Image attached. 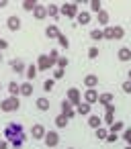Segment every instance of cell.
Wrapping results in <instances>:
<instances>
[{"mask_svg": "<svg viewBox=\"0 0 131 149\" xmlns=\"http://www.w3.org/2000/svg\"><path fill=\"white\" fill-rule=\"evenodd\" d=\"M6 137L11 139V145L15 147V149H21L23 147V127L19 125V123H8V127H6Z\"/></svg>", "mask_w": 131, "mask_h": 149, "instance_id": "1", "label": "cell"}, {"mask_svg": "<svg viewBox=\"0 0 131 149\" xmlns=\"http://www.w3.org/2000/svg\"><path fill=\"white\" fill-rule=\"evenodd\" d=\"M19 108H21V100L15 98V96H8V98H4L2 102H0V110L2 112H15Z\"/></svg>", "mask_w": 131, "mask_h": 149, "instance_id": "2", "label": "cell"}, {"mask_svg": "<svg viewBox=\"0 0 131 149\" xmlns=\"http://www.w3.org/2000/svg\"><path fill=\"white\" fill-rule=\"evenodd\" d=\"M78 4L76 2H64L62 6H60V15H64L66 19H76L78 17Z\"/></svg>", "mask_w": 131, "mask_h": 149, "instance_id": "3", "label": "cell"}, {"mask_svg": "<svg viewBox=\"0 0 131 149\" xmlns=\"http://www.w3.org/2000/svg\"><path fill=\"white\" fill-rule=\"evenodd\" d=\"M43 143H45L49 149L57 147V143H60V133H57V131H47L45 137H43Z\"/></svg>", "mask_w": 131, "mask_h": 149, "instance_id": "4", "label": "cell"}, {"mask_svg": "<svg viewBox=\"0 0 131 149\" xmlns=\"http://www.w3.org/2000/svg\"><path fill=\"white\" fill-rule=\"evenodd\" d=\"M51 65H55V63L51 61V57H49V55H45V53H41V55L37 57V70H41V72H45V70H49Z\"/></svg>", "mask_w": 131, "mask_h": 149, "instance_id": "5", "label": "cell"}, {"mask_svg": "<svg viewBox=\"0 0 131 149\" xmlns=\"http://www.w3.org/2000/svg\"><path fill=\"white\" fill-rule=\"evenodd\" d=\"M62 114H66L68 118L76 116V106H74L68 98H64V100H62Z\"/></svg>", "mask_w": 131, "mask_h": 149, "instance_id": "6", "label": "cell"}, {"mask_svg": "<svg viewBox=\"0 0 131 149\" xmlns=\"http://www.w3.org/2000/svg\"><path fill=\"white\" fill-rule=\"evenodd\" d=\"M66 98H68V100H70V102H72L74 106H78V104L82 102V94H80V90H78V88H70V90H68V96H66Z\"/></svg>", "mask_w": 131, "mask_h": 149, "instance_id": "7", "label": "cell"}, {"mask_svg": "<svg viewBox=\"0 0 131 149\" xmlns=\"http://www.w3.org/2000/svg\"><path fill=\"white\" fill-rule=\"evenodd\" d=\"M21 25H23V23H21V19H19V17H15V15L6 19V27H8V31H13V33H17V31L21 29Z\"/></svg>", "mask_w": 131, "mask_h": 149, "instance_id": "8", "label": "cell"}, {"mask_svg": "<svg viewBox=\"0 0 131 149\" xmlns=\"http://www.w3.org/2000/svg\"><path fill=\"white\" fill-rule=\"evenodd\" d=\"M98 98H100V94H98L94 88H88V90L84 92V102H88V104H94V102H98Z\"/></svg>", "mask_w": 131, "mask_h": 149, "instance_id": "9", "label": "cell"}, {"mask_svg": "<svg viewBox=\"0 0 131 149\" xmlns=\"http://www.w3.org/2000/svg\"><path fill=\"white\" fill-rule=\"evenodd\" d=\"M45 133H47V131H45V127H43V125H33V127H31V137H33V139H37V141H39V139H43V137H45Z\"/></svg>", "mask_w": 131, "mask_h": 149, "instance_id": "10", "label": "cell"}, {"mask_svg": "<svg viewBox=\"0 0 131 149\" xmlns=\"http://www.w3.org/2000/svg\"><path fill=\"white\" fill-rule=\"evenodd\" d=\"M60 35H62V31H60L57 25H49V27L45 29V37H47V39H57Z\"/></svg>", "mask_w": 131, "mask_h": 149, "instance_id": "11", "label": "cell"}, {"mask_svg": "<svg viewBox=\"0 0 131 149\" xmlns=\"http://www.w3.org/2000/svg\"><path fill=\"white\" fill-rule=\"evenodd\" d=\"M33 17H35L37 21H43V19L47 17V6H43V4H37V8L33 10Z\"/></svg>", "mask_w": 131, "mask_h": 149, "instance_id": "12", "label": "cell"}, {"mask_svg": "<svg viewBox=\"0 0 131 149\" xmlns=\"http://www.w3.org/2000/svg\"><path fill=\"white\" fill-rule=\"evenodd\" d=\"M90 106H92V104H88V102H80V104L76 106V114H82V116H90Z\"/></svg>", "mask_w": 131, "mask_h": 149, "instance_id": "13", "label": "cell"}, {"mask_svg": "<svg viewBox=\"0 0 131 149\" xmlns=\"http://www.w3.org/2000/svg\"><path fill=\"white\" fill-rule=\"evenodd\" d=\"M100 125H102V118H100L98 114H90V116H88V127H92V129L96 131V129H100Z\"/></svg>", "mask_w": 131, "mask_h": 149, "instance_id": "14", "label": "cell"}, {"mask_svg": "<svg viewBox=\"0 0 131 149\" xmlns=\"http://www.w3.org/2000/svg\"><path fill=\"white\" fill-rule=\"evenodd\" d=\"M76 21H78V25H88L90 23V13L88 10H80L78 17H76Z\"/></svg>", "mask_w": 131, "mask_h": 149, "instance_id": "15", "label": "cell"}, {"mask_svg": "<svg viewBox=\"0 0 131 149\" xmlns=\"http://www.w3.org/2000/svg\"><path fill=\"white\" fill-rule=\"evenodd\" d=\"M11 68H13L17 74H25V72H27V65H25L21 59H15V61H11Z\"/></svg>", "mask_w": 131, "mask_h": 149, "instance_id": "16", "label": "cell"}, {"mask_svg": "<svg viewBox=\"0 0 131 149\" xmlns=\"http://www.w3.org/2000/svg\"><path fill=\"white\" fill-rule=\"evenodd\" d=\"M25 78H27V82H33L35 78H37V65H27V72H25Z\"/></svg>", "mask_w": 131, "mask_h": 149, "instance_id": "17", "label": "cell"}, {"mask_svg": "<svg viewBox=\"0 0 131 149\" xmlns=\"http://www.w3.org/2000/svg\"><path fill=\"white\" fill-rule=\"evenodd\" d=\"M53 123H55V127H57V129H66V127H68V123H70V118H68L66 114H57Z\"/></svg>", "mask_w": 131, "mask_h": 149, "instance_id": "18", "label": "cell"}, {"mask_svg": "<svg viewBox=\"0 0 131 149\" xmlns=\"http://www.w3.org/2000/svg\"><path fill=\"white\" fill-rule=\"evenodd\" d=\"M117 57H119V61H129L131 59V49L129 47H121L119 53H117Z\"/></svg>", "mask_w": 131, "mask_h": 149, "instance_id": "19", "label": "cell"}, {"mask_svg": "<svg viewBox=\"0 0 131 149\" xmlns=\"http://www.w3.org/2000/svg\"><path fill=\"white\" fill-rule=\"evenodd\" d=\"M98 84V76H94V74H88L86 78H84V86L86 88H94Z\"/></svg>", "mask_w": 131, "mask_h": 149, "instance_id": "20", "label": "cell"}, {"mask_svg": "<svg viewBox=\"0 0 131 149\" xmlns=\"http://www.w3.org/2000/svg\"><path fill=\"white\" fill-rule=\"evenodd\" d=\"M21 96H33V84L31 82H23L21 84Z\"/></svg>", "mask_w": 131, "mask_h": 149, "instance_id": "21", "label": "cell"}, {"mask_svg": "<svg viewBox=\"0 0 131 149\" xmlns=\"http://www.w3.org/2000/svg\"><path fill=\"white\" fill-rule=\"evenodd\" d=\"M8 94H11V96H15V98H19V94H21V84L11 82V84H8Z\"/></svg>", "mask_w": 131, "mask_h": 149, "instance_id": "22", "label": "cell"}, {"mask_svg": "<svg viewBox=\"0 0 131 149\" xmlns=\"http://www.w3.org/2000/svg\"><path fill=\"white\" fill-rule=\"evenodd\" d=\"M98 104H102V106L113 104V94H111V92H102V94H100V98H98Z\"/></svg>", "mask_w": 131, "mask_h": 149, "instance_id": "23", "label": "cell"}, {"mask_svg": "<svg viewBox=\"0 0 131 149\" xmlns=\"http://www.w3.org/2000/svg\"><path fill=\"white\" fill-rule=\"evenodd\" d=\"M35 106H37L39 110H49V98H45V96H41V98H37V102H35Z\"/></svg>", "mask_w": 131, "mask_h": 149, "instance_id": "24", "label": "cell"}, {"mask_svg": "<svg viewBox=\"0 0 131 149\" xmlns=\"http://www.w3.org/2000/svg\"><path fill=\"white\" fill-rule=\"evenodd\" d=\"M37 4H39V2H37V0H25V2H23L21 6H23L25 10H29V13H33V10L37 8Z\"/></svg>", "mask_w": 131, "mask_h": 149, "instance_id": "25", "label": "cell"}, {"mask_svg": "<svg viewBox=\"0 0 131 149\" xmlns=\"http://www.w3.org/2000/svg\"><path fill=\"white\" fill-rule=\"evenodd\" d=\"M47 17L57 19V17H60V6H57V4H49V6H47Z\"/></svg>", "mask_w": 131, "mask_h": 149, "instance_id": "26", "label": "cell"}, {"mask_svg": "<svg viewBox=\"0 0 131 149\" xmlns=\"http://www.w3.org/2000/svg\"><path fill=\"white\" fill-rule=\"evenodd\" d=\"M125 129V123H121V120H115L111 127H109V133H119V131H123Z\"/></svg>", "mask_w": 131, "mask_h": 149, "instance_id": "27", "label": "cell"}, {"mask_svg": "<svg viewBox=\"0 0 131 149\" xmlns=\"http://www.w3.org/2000/svg\"><path fill=\"white\" fill-rule=\"evenodd\" d=\"M98 25H102V27L109 25V13H106V10H100V13H98Z\"/></svg>", "mask_w": 131, "mask_h": 149, "instance_id": "28", "label": "cell"}, {"mask_svg": "<svg viewBox=\"0 0 131 149\" xmlns=\"http://www.w3.org/2000/svg\"><path fill=\"white\" fill-rule=\"evenodd\" d=\"M90 39H92V41H100V39H104V33H102L100 29H92V31H90Z\"/></svg>", "mask_w": 131, "mask_h": 149, "instance_id": "29", "label": "cell"}, {"mask_svg": "<svg viewBox=\"0 0 131 149\" xmlns=\"http://www.w3.org/2000/svg\"><path fill=\"white\" fill-rule=\"evenodd\" d=\"M102 33H104V39H109V41L115 39V27H104Z\"/></svg>", "mask_w": 131, "mask_h": 149, "instance_id": "30", "label": "cell"}, {"mask_svg": "<svg viewBox=\"0 0 131 149\" xmlns=\"http://www.w3.org/2000/svg\"><path fill=\"white\" fill-rule=\"evenodd\" d=\"M106 137H109V129H104V127L96 129V139H100V141H106Z\"/></svg>", "mask_w": 131, "mask_h": 149, "instance_id": "31", "label": "cell"}, {"mask_svg": "<svg viewBox=\"0 0 131 149\" xmlns=\"http://www.w3.org/2000/svg\"><path fill=\"white\" fill-rule=\"evenodd\" d=\"M90 10H94L98 15L102 10V2H100V0H90Z\"/></svg>", "mask_w": 131, "mask_h": 149, "instance_id": "32", "label": "cell"}, {"mask_svg": "<svg viewBox=\"0 0 131 149\" xmlns=\"http://www.w3.org/2000/svg\"><path fill=\"white\" fill-rule=\"evenodd\" d=\"M57 43H60L64 49H68V47H70V39H68L66 35H60V37H57Z\"/></svg>", "mask_w": 131, "mask_h": 149, "instance_id": "33", "label": "cell"}, {"mask_svg": "<svg viewBox=\"0 0 131 149\" xmlns=\"http://www.w3.org/2000/svg\"><path fill=\"white\" fill-rule=\"evenodd\" d=\"M53 86H55V80H53V78H49V80H45V82H43L45 92H51V90H53Z\"/></svg>", "mask_w": 131, "mask_h": 149, "instance_id": "34", "label": "cell"}, {"mask_svg": "<svg viewBox=\"0 0 131 149\" xmlns=\"http://www.w3.org/2000/svg\"><path fill=\"white\" fill-rule=\"evenodd\" d=\"M123 139L127 141V145H131V127H127V129L123 131Z\"/></svg>", "mask_w": 131, "mask_h": 149, "instance_id": "35", "label": "cell"}, {"mask_svg": "<svg viewBox=\"0 0 131 149\" xmlns=\"http://www.w3.org/2000/svg\"><path fill=\"white\" fill-rule=\"evenodd\" d=\"M88 57H90V59H96V57H98V47H90V49H88Z\"/></svg>", "mask_w": 131, "mask_h": 149, "instance_id": "36", "label": "cell"}, {"mask_svg": "<svg viewBox=\"0 0 131 149\" xmlns=\"http://www.w3.org/2000/svg\"><path fill=\"white\" fill-rule=\"evenodd\" d=\"M123 35H125L123 27H115V39H123Z\"/></svg>", "mask_w": 131, "mask_h": 149, "instance_id": "37", "label": "cell"}, {"mask_svg": "<svg viewBox=\"0 0 131 149\" xmlns=\"http://www.w3.org/2000/svg\"><path fill=\"white\" fill-rule=\"evenodd\" d=\"M117 141H119V135H117V133H109L106 143H117Z\"/></svg>", "mask_w": 131, "mask_h": 149, "instance_id": "38", "label": "cell"}, {"mask_svg": "<svg viewBox=\"0 0 131 149\" xmlns=\"http://www.w3.org/2000/svg\"><path fill=\"white\" fill-rule=\"evenodd\" d=\"M57 68L66 70V68H68V59H66V57H60V59H57Z\"/></svg>", "mask_w": 131, "mask_h": 149, "instance_id": "39", "label": "cell"}, {"mask_svg": "<svg viewBox=\"0 0 131 149\" xmlns=\"http://www.w3.org/2000/svg\"><path fill=\"white\" fill-rule=\"evenodd\" d=\"M62 78H64V70H62V68H57V70L53 72V80H62Z\"/></svg>", "mask_w": 131, "mask_h": 149, "instance_id": "40", "label": "cell"}, {"mask_svg": "<svg viewBox=\"0 0 131 149\" xmlns=\"http://www.w3.org/2000/svg\"><path fill=\"white\" fill-rule=\"evenodd\" d=\"M121 88H123V92L131 94V82H129V80H127V82H123V86H121Z\"/></svg>", "mask_w": 131, "mask_h": 149, "instance_id": "41", "label": "cell"}, {"mask_svg": "<svg viewBox=\"0 0 131 149\" xmlns=\"http://www.w3.org/2000/svg\"><path fill=\"white\" fill-rule=\"evenodd\" d=\"M104 123H106V125L111 127V125L115 123V118H113V114H109V112H106V114H104Z\"/></svg>", "mask_w": 131, "mask_h": 149, "instance_id": "42", "label": "cell"}, {"mask_svg": "<svg viewBox=\"0 0 131 149\" xmlns=\"http://www.w3.org/2000/svg\"><path fill=\"white\" fill-rule=\"evenodd\" d=\"M49 57H51V61H53V63H57V59H60V57H57V51H55V49H53V51L49 53Z\"/></svg>", "mask_w": 131, "mask_h": 149, "instance_id": "43", "label": "cell"}, {"mask_svg": "<svg viewBox=\"0 0 131 149\" xmlns=\"http://www.w3.org/2000/svg\"><path fill=\"white\" fill-rule=\"evenodd\" d=\"M6 47H8V41L0 37V51H2V49H6Z\"/></svg>", "mask_w": 131, "mask_h": 149, "instance_id": "44", "label": "cell"}, {"mask_svg": "<svg viewBox=\"0 0 131 149\" xmlns=\"http://www.w3.org/2000/svg\"><path fill=\"white\" fill-rule=\"evenodd\" d=\"M104 108H106V112H109V114H113V112H115V104H106Z\"/></svg>", "mask_w": 131, "mask_h": 149, "instance_id": "45", "label": "cell"}, {"mask_svg": "<svg viewBox=\"0 0 131 149\" xmlns=\"http://www.w3.org/2000/svg\"><path fill=\"white\" fill-rule=\"evenodd\" d=\"M0 149H8V143L6 141H0Z\"/></svg>", "mask_w": 131, "mask_h": 149, "instance_id": "46", "label": "cell"}, {"mask_svg": "<svg viewBox=\"0 0 131 149\" xmlns=\"http://www.w3.org/2000/svg\"><path fill=\"white\" fill-rule=\"evenodd\" d=\"M6 4H8V2H6V0H0V8H4Z\"/></svg>", "mask_w": 131, "mask_h": 149, "instance_id": "47", "label": "cell"}, {"mask_svg": "<svg viewBox=\"0 0 131 149\" xmlns=\"http://www.w3.org/2000/svg\"><path fill=\"white\" fill-rule=\"evenodd\" d=\"M0 61H2V51H0Z\"/></svg>", "mask_w": 131, "mask_h": 149, "instance_id": "48", "label": "cell"}, {"mask_svg": "<svg viewBox=\"0 0 131 149\" xmlns=\"http://www.w3.org/2000/svg\"><path fill=\"white\" fill-rule=\"evenodd\" d=\"M129 80H131V70H129Z\"/></svg>", "mask_w": 131, "mask_h": 149, "instance_id": "49", "label": "cell"}, {"mask_svg": "<svg viewBox=\"0 0 131 149\" xmlns=\"http://www.w3.org/2000/svg\"><path fill=\"white\" fill-rule=\"evenodd\" d=\"M125 149H131V145H127V147H125Z\"/></svg>", "mask_w": 131, "mask_h": 149, "instance_id": "50", "label": "cell"}, {"mask_svg": "<svg viewBox=\"0 0 131 149\" xmlns=\"http://www.w3.org/2000/svg\"><path fill=\"white\" fill-rule=\"evenodd\" d=\"M0 90H2V82H0Z\"/></svg>", "mask_w": 131, "mask_h": 149, "instance_id": "51", "label": "cell"}, {"mask_svg": "<svg viewBox=\"0 0 131 149\" xmlns=\"http://www.w3.org/2000/svg\"><path fill=\"white\" fill-rule=\"evenodd\" d=\"M68 149H76V147H68Z\"/></svg>", "mask_w": 131, "mask_h": 149, "instance_id": "52", "label": "cell"}, {"mask_svg": "<svg viewBox=\"0 0 131 149\" xmlns=\"http://www.w3.org/2000/svg\"><path fill=\"white\" fill-rule=\"evenodd\" d=\"M129 82H131V80H129Z\"/></svg>", "mask_w": 131, "mask_h": 149, "instance_id": "53", "label": "cell"}]
</instances>
